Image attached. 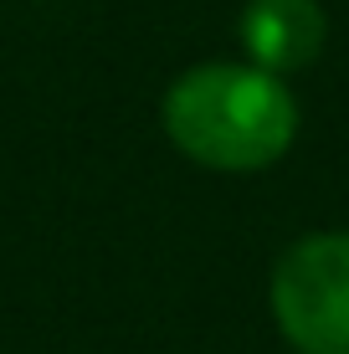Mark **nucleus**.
Here are the masks:
<instances>
[{"label":"nucleus","mask_w":349,"mask_h":354,"mask_svg":"<svg viewBox=\"0 0 349 354\" xmlns=\"http://www.w3.org/2000/svg\"><path fill=\"white\" fill-rule=\"evenodd\" d=\"M164 133L206 169H267L298 133V103L272 72L211 62L164 93Z\"/></svg>","instance_id":"1"},{"label":"nucleus","mask_w":349,"mask_h":354,"mask_svg":"<svg viewBox=\"0 0 349 354\" xmlns=\"http://www.w3.org/2000/svg\"><path fill=\"white\" fill-rule=\"evenodd\" d=\"M272 319L298 354H349V231L303 236L278 257Z\"/></svg>","instance_id":"2"},{"label":"nucleus","mask_w":349,"mask_h":354,"mask_svg":"<svg viewBox=\"0 0 349 354\" xmlns=\"http://www.w3.org/2000/svg\"><path fill=\"white\" fill-rule=\"evenodd\" d=\"M242 46L262 72H298L323 46V10L319 0H247L242 10Z\"/></svg>","instance_id":"3"}]
</instances>
